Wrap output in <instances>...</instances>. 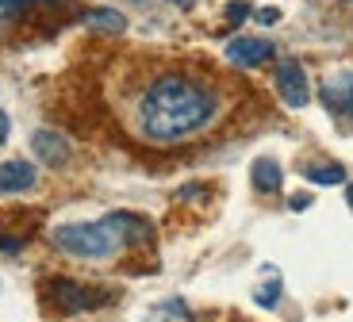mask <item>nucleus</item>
Here are the masks:
<instances>
[{
    "label": "nucleus",
    "mask_w": 353,
    "mask_h": 322,
    "mask_svg": "<svg viewBox=\"0 0 353 322\" xmlns=\"http://www.w3.org/2000/svg\"><path fill=\"white\" fill-rule=\"evenodd\" d=\"M219 112V96L192 77H158L139 100V127L150 142H181L203 131Z\"/></svg>",
    "instance_id": "f257e3e1"
},
{
    "label": "nucleus",
    "mask_w": 353,
    "mask_h": 322,
    "mask_svg": "<svg viewBox=\"0 0 353 322\" xmlns=\"http://www.w3.org/2000/svg\"><path fill=\"white\" fill-rule=\"evenodd\" d=\"M131 223H134L131 215H108L100 223H73V227L54 230V242L62 245L65 253H73V257L104 261V257H115V253L123 250V242H127L123 230Z\"/></svg>",
    "instance_id": "f03ea898"
},
{
    "label": "nucleus",
    "mask_w": 353,
    "mask_h": 322,
    "mask_svg": "<svg viewBox=\"0 0 353 322\" xmlns=\"http://www.w3.org/2000/svg\"><path fill=\"white\" fill-rule=\"evenodd\" d=\"M276 92L288 108H307L311 104V85H307V73L296 58L281 61L276 66Z\"/></svg>",
    "instance_id": "7ed1b4c3"
},
{
    "label": "nucleus",
    "mask_w": 353,
    "mask_h": 322,
    "mask_svg": "<svg viewBox=\"0 0 353 322\" xmlns=\"http://www.w3.org/2000/svg\"><path fill=\"white\" fill-rule=\"evenodd\" d=\"M276 46L269 43V39H230L227 43V58L234 61V66H246V70H254V66H265V61L273 58Z\"/></svg>",
    "instance_id": "20e7f679"
},
{
    "label": "nucleus",
    "mask_w": 353,
    "mask_h": 322,
    "mask_svg": "<svg viewBox=\"0 0 353 322\" xmlns=\"http://www.w3.org/2000/svg\"><path fill=\"white\" fill-rule=\"evenodd\" d=\"M31 146H35V154L43 157V165H65V157H70V146H65L62 134H54V131H39L35 139H31Z\"/></svg>",
    "instance_id": "39448f33"
},
{
    "label": "nucleus",
    "mask_w": 353,
    "mask_h": 322,
    "mask_svg": "<svg viewBox=\"0 0 353 322\" xmlns=\"http://www.w3.org/2000/svg\"><path fill=\"white\" fill-rule=\"evenodd\" d=\"M31 184H35L31 161H4L0 165V192H27Z\"/></svg>",
    "instance_id": "423d86ee"
},
{
    "label": "nucleus",
    "mask_w": 353,
    "mask_h": 322,
    "mask_svg": "<svg viewBox=\"0 0 353 322\" xmlns=\"http://www.w3.org/2000/svg\"><path fill=\"white\" fill-rule=\"evenodd\" d=\"M323 100H327V108H334V112L353 115V77L330 81V85L323 88Z\"/></svg>",
    "instance_id": "0eeeda50"
},
{
    "label": "nucleus",
    "mask_w": 353,
    "mask_h": 322,
    "mask_svg": "<svg viewBox=\"0 0 353 322\" xmlns=\"http://www.w3.org/2000/svg\"><path fill=\"white\" fill-rule=\"evenodd\" d=\"M284 184V173L273 157H257L254 161V188L257 192H276Z\"/></svg>",
    "instance_id": "6e6552de"
},
{
    "label": "nucleus",
    "mask_w": 353,
    "mask_h": 322,
    "mask_svg": "<svg viewBox=\"0 0 353 322\" xmlns=\"http://www.w3.org/2000/svg\"><path fill=\"white\" fill-rule=\"evenodd\" d=\"M54 296L62 299L65 311H81V307H92V303H97V299H88L92 292H85V288L70 284V280H54Z\"/></svg>",
    "instance_id": "1a4fd4ad"
},
{
    "label": "nucleus",
    "mask_w": 353,
    "mask_h": 322,
    "mask_svg": "<svg viewBox=\"0 0 353 322\" xmlns=\"http://www.w3.org/2000/svg\"><path fill=\"white\" fill-rule=\"evenodd\" d=\"M88 27H97V31H127V19H123V12H115V8H92L88 12Z\"/></svg>",
    "instance_id": "9d476101"
},
{
    "label": "nucleus",
    "mask_w": 353,
    "mask_h": 322,
    "mask_svg": "<svg viewBox=\"0 0 353 322\" xmlns=\"http://www.w3.org/2000/svg\"><path fill=\"white\" fill-rule=\"evenodd\" d=\"M311 184H323V188H334V184H345V169L342 165H311L307 169Z\"/></svg>",
    "instance_id": "9b49d317"
},
{
    "label": "nucleus",
    "mask_w": 353,
    "mask_h": 322,
    "mask_svg": "<svg viewBox=\"0 0 353 322\" xmlns=\"http://www.w3.org/2000/svg\"><path fill=\"white\" fill-rule=\"evenodd\" d=\"M227 19H230V23H246V19H250V4H246V0H230V4H227Z\"/></svg>",
    "instance_id": "f8f14e48"
},
{
    "label": "nucleus",
    "mask_w": 353,
    "mask_h": 322,
    "mask_svg": "<svg viewBox=\"0 0 353 322\" xmlns=\"http://www.w3.org/2000/svg\"><path fill=\"white\" fill-rule=\"evenodd\" d=\"M276 296H281V284H269V288L257 292V303H261V307H276Z\"/></svg>",
    "instance_id": "ddd939ff"
},
{
    "label": "nucleus",
    "mask_w": 353,
    "mask_h": 322,
    "mask_svg": "<svg viewBox=\"0 0 353 322\" xmlns=\"http://www.w3.org/2000/svg\"><path fill=\"white\" fill-rule=\"evenodd\" d=\"M257 23H265V27L281 23V12H276V8H261V12H257Z\"/></svg>",
    "instance_id": "4468645a"
},
{
    "label": "nucleus",
    "mask_w": 353,
    "mask_h": 322,
    "mask_svg": "<svg viewBox=\"0 0 353 322\" xmlns=\"http://www.w3.org/2000/svg\"><path fill=\"white\" fill-rule=\"evenodd\" d=\"M311 208V196H292V211H307Z\"/></svg>",
    "instance_id": "2eb2a0df"
},
{
    "label": "nucleus",
    "mask_w": 353,
    "mask_h": 322,
    "mask_svg": "<svg viewBox=\"0 0 353 322\" xmlns=\"http://www.w3.org/2000/svg\"><path fill=\"white\" fill-rule=\"evenodd\" d=\"M8 131H12V119H8V112H0V142L8 139Z\"/></svg>",
    "instance_id": "dca6fc26"
},
{
    "label": "nucleus",
    "mask_w": 353,
    "mask_h": 322,
    "mask_svg": "<svg viewBox=\"0 0 353 322\" xmlns=\"http://www.w3.org/2000/svg\"><path fill=\"white\" fill-rule=\"evenodd\" d=\"M345 203H350V208H353V184H350V188H345Z\"/></svg>",
    "instance_id": "f3484780"
}]
</instances>
